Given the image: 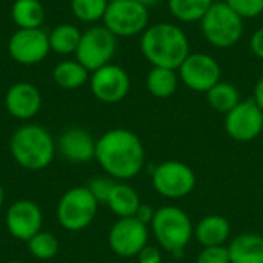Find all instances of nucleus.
<instances>
[{
	"mask_svg": "<svg viewBox=\"0 0 263 263\" xmlns=\"http://www.w3.org/2000/svg\"><path fill=\"white\" fill-rule=\"evenodd\" d=\"M102 170L114 180H131L145 166V146L137 134L114 128L97 139L96 157Z\"/></svg>",
	"mask_w": 263,
	"mask_h": 263,
	"instance_id": "f257e3e1",
	"label": "nucleus"
},
{
	"mask_svg": "<svg viewBox=\"0 0 263 263\" xmlns=\"http://www.w3.org/2000/svg\"><path fill=\"white\" fill-rule=\"evenodd\" d=\"M140 51L153 66L176 71L191 54L186 32L179 25L170 22L149 25L140 34Z\"/></svg>",
	"mask_w": 263,
	"mask_h": 263,
	"instance_id": "f03ea898",
	"label": "nucleus"
},
{
	"mask_svg": "<svg viewBox=\"0 0 263 263\" xmlns=\"http://www.w3.org/2000/svg\"><path fill=\"white\" fill-rule=\"evenodd\" d=\"M9 149L22 168L40 171L51 165L55 154V142L48 129L28 123L15 129L9 140Z\"/></svg>",
	"mask_w": 263,
	"mask_h": 263,
	"instance_id": "7ed1b4c3",
	"label": "nucleus"
},
{
	"mask_svg": "<svg viewBox=\"0 0 263 263\" xmlns=\"http://www.w3.org/2000/svg\"><path fill=\"white\" fill-rule=\"evenodd\" d=\"M149 227L159 247L174 256L182 254L194 237V225L190 216L176 205L156 210Z\"/></svg>",
	"mask_w": 263,
	"mask_h": 263,
	"instance_id": "20e7f679",
	"label": "nucleus"
},
{
	"mask_svg": "<svg viewBox=\"0 0 263 263\" xmlns=\"http://www.w3.org/2000/svg\"><path fill=\"white\" fill-rule=\"evenodd\" d=\"M202 34L216 48L234 46L243 35V18L237 15L227 2H214L200 20Z\"/></svg>",
	"mask_w": 263,
	"mask_h": 263,
	"instance_id": "39448f33",
	"label": "nucleus"
},
{
	"mask_svg": "<svg viewBox=\"0 0 263 263\" xmlns=\"http://www.w3.org/2000/svg\"><path fill=\"white\" fill-rule=\"evenodd\" d=\"M97 208L99 202L86 186H74L59 200L57 220L63 230L79 233L92 223L97 216Z\"/></svg>",
	"mask_w": 263,
	"mask_h": 263,
	"instance_id": "423d86ee",
	"label": "nucleus"
},
{
	"mask_svg": "<svg viewBox=\"0 0 263 263\" xmlns=\"http://www.w3.org/2000/svg\"><path fill=\"white\" fill-rule=\"evenodd\" d=\"M106 26L116 37L140 35L149 26L148 8L136 0H117L108 5L103 15Z\"/></svg>",
	"mask_w": 263,
	"mask_h": 263,
	"instance_id": "0eeeda50",
	"label": "nucleus"
},
{
	"mask_svg": "<svg viewBox=\"0 0 263 263\" xmlns=\"http://www.w3.org/2000/svg\"><path fill=\"white\" fill-rule=\"evenodd\" d=\"M117 49V37L106 26H92L82 32L76 60L80 62L89 72L111 63Z\"/></svg>",
	"mask_w": 263,
	"mask_h": 263,
	"instance_id": "6e6552de",
	"label": "nucleus"
},
{
	"mask_svg": "<svg viewBox=\"0 0 263 263\" xmlns=\"http://www.w3.org/2000/svg\"><path fill=\"white\" fill-rule=\"evenodd\" d=\"M153 186L165 199H183L190 196L197 183L194 171L190 165L179 160H166L159 163L153 173Z\"/></svg>",
	"mask_w": 263,
	"mask_h": 263,
	"instance_id": "1a4fd4ad",
	"label": "nucleus"
},
{
	"mask_svg": "<svg viewBox=\"0 0 263 263\" xmlns=\"http://www.w3.org/2000/svg\"><path fill=\"white\" fill-rule=\"evenodd\" d=\"M180 82L194 92H208L220 82L222 68L206 52H191L177 69Z\"/></svg>",
	"mask_w": 263,
	"mask_h": 263,
	"instance_id": "9d476101",
	"label": "nucleus"
},
{
	"mask_svg": "<svg viewBox=\"0 0 263 263\" xmlns=\"http://www.w3.org/2000/svg\"><path fill=\"white\" fill-rule=\"evenodd\" d=\"M148 225L136 217L119 219L108 233V245L119 257H137V254L148 245Z\"/></svg>",
	"mask_w": 263,
	"mask_h": 263,
	"instance_id": "9b49d317",
	"label": "nucleus"
},
{
	"mask_svg": "<svg viewBox=\"0 0 263 263\" xmlns=\"http://www.w3.org/2000/svg\"><path fill=\"white\" fill-rule=\"evenodd\" d=\"M225 131L236 142H251L263 133V111L253 100H240L225 114Z\"/></svg>",
	"mask_w": 263,
	"mask_h": 263,
	"instance_id": "f8f14e48",
	"label": "nucleus"
},
{
	"mask_svg": "<svg viewBox=\"0 0 263 263\" xmlns=\"http://www.w3.org/2000/svg\"><path fill=\"white\" fill-rule=\"evenodd\" d=\"M89 88L97 100L103 103H119L128 96L131 80L122 66L108 63L91 72Z\"/></svg>",
	"mask_w": 263,
	"mask_h": 263,
	"instance_id": "ddd939ff",
	"label": "nucleus"
},
{
	"mask_svg": "<svg viewBox=\"0 0 263 263\" xmlns=\"http://www.w3.org/2000/svg\"><path fill=\"white\" fill-rule=\"evenodd\" d=\"M8 51L12 60L20 65L40 63L51 51L48 34L42 28L17 29L9 39Z\"/></svg>",
	"mask_w": 263,
	"mask_h": 263,
	"instance_id": "4468645a",
	"label": "nucleus"
},
{
	"mask_svg": "<svg viewBox=\"0 0 263 263\" xmlns=\"http://www.w3.org/2000/svg\"><path fill=\"white\" fill-rule=\"evenodd\" d=\"M5 225L12 237H15L17 240L28 242L32 236L42 231V225H43L42 210L35 202L29 199L15 200L14 203H11V206L6 211Z\"/></svg>",
	"mask_w": 263,
	"mask_h": 263,
	"instance_id": "2eb2a0df",
	"label": "nucleus"
},
{
	"mask_svg": "<svg viewBox=\"0 0 263 263\" xmlns=\"http://www.w3.org/2000/svg\"><path fill=\"white\" fill-rule=\"evenodd\" d=\"M5 108L12 117L29 120L42 108V94L32 83H14L5 94Z\"/></svg>",
	"mask_w": 263,
	"mask_h": 263,
	"instance_id": "dca6fc26",
	"label": "nucleus"
},
{
	"mask_svg": "<svg viewBox=\"0 0 263 263\" xmlns=\"http://www.w3.org/2000/svg\"><path fill=\"white\" fill-rule=\"evenodd\" d=\"M97 140L83 128H68L59 139L62 156L72 163H85L96 157Z\"/></svg>",
	"mask_w": 263,
	"mask_h": 263,
	"instance_id": "f3484780",
	"label": "nucleus"
},
{
	"mask_svg": "<svg viewBox=\"0 0 263 263\" xmlns=\"http://www.w3.org/2000/svg\"><path fill=\"white\" fill-rule=\"evenodd\" d=\"M231 225L219 214L205 216L194 227V239L203 247H222L230 240Z\"/></svg>",
	"mask_w": 263,
	"mask_h": 263,
	"instance_id": "a211bd4d",
	"label": "nucleus"
},
{
	"mask_svg": "<svg viewBox=\"0 0 263 263\" xmlns=\"http://www.w3.org/2000/svg\"><path fill=\"white\" fill-rule=\"evenodd\" d=\"M227 247L231 263H263V236L245 233L234 237Z\"/></svg>",
	"mask_w": 263,
	"mask_h": 263,
	"instance_id": "6ab92c4d",
	"label": "nucleus"
},
{
	"mask_svg": "<svg viewBox=\"0 0 263 263\" xmlns=\"http://www.w3.org/2000/svg\"><path fill=\"white\" fill-rule=\"evenodd\" d=\"M106 205L114 216H117L119 219H126L136 216L142 202L139 193L131 185L125 182H116L106 200Z\"/></svg>",
	"mask_w": 263,
	"mask_h": 263,
	"instance_id": "aec40b11",
	"label": "nucleus"
},
{
	"mask_svg": "<svg viewBox=\"0 0 263 263\" xmlns=\"http://www.w3.org/2000/svg\"><path fill=\"white\" fill-rule=\"evenodd\" d=\"M52 80L63 89H77L89 80V71L77 60H65L54 66Z\"/></svg>",
	"mask_w": 263,
	"mask_h": 263,
	"instance_id": "412c9836",
	"label": "nucleus"
},
{
	"mask_svg": "<svg viewBox=\"0 0 263 263\" xmlns=\"http://www.w3.org/2000/svg\"><path fill=\"white\" fill-rule=\"evenodd\" d=\"M179 82L180 79L176 69L153 66L146 76V89L157 99H168L177 91Z\"/></svg>",
	"mask_w": 263,
	"mask_h": 263,
	"instance_id": "4be33fe9",
	"label": "nucleus"
},
{
	"mask_svg": "<svg viewBox=\"0 0 263 263\" xmlns=\"http://www.w3.org/2000/svg\"><path fill=\"white\" fill-rule=\"evenodd\" d=\"M11 15L18 29L42 28L45 20V8L39 0H15Z\"/></svg>",
	"mask_w": 263,
	"mask_h": 263,
	"instance_id": "5701e85b",
	"label": "nucleus"
},
{
	"mask_svg": "<svg viewBox=\"0 0 263 263\" xmlns=\"http://www.w3.org/2000/svg\"><path fill=\"white\" fill-rule=\"evenodd\" d=\"M48 39H49L51 51L62 55H68V54H76L82 39V32L76 25L60 23L48 34Z\"/></svg>",
	"mask_w": 263,
	"mask_h": 263,
	"instance_id": "b1692460",
	"label": "nucleus"
},
{
	"mask_svg": "<svg viewBox=\"0 0 263 263\" xmlns=\"http://www.w3.org/2000/svg\"><path fill=\"white\" fill-rule=\"evenodd\" d=\"M206 100L214 111L227 114L234 106H237L242 99H240V92L234 83L220 80L217 85H214L206 92Z\"/></svg>",
	"mask_w": 263,
	"mask_h": 263,
	"instance_id": "393cba45",
	"label": "nucleus"
},
{
	"mask_svg": "<svg viewBox=\"0 0 263 263\" xmlns=\"http://www.w3.org/2000/svg\"><path fill=\"white\" fill-rule=\"evenodd\" d=\"M213 3L214 0H168V9L176 20L193 23L200 22Z\"/></svg>",
	"mask_w": 263,
	"mask_h": 263,
	"instance_id": "a878e982",
	"label": "nucleus"
},
{
	"mask_svg": "<svg viewBox=\"0 0 263 263\" xmlns=\"http://www.w3.org/2000/svg\"><path fill=\"white\" fill-rule=\"evenodd\" d=\"M26 243H28L29 254L39 260H51L52 257L57 256L60 250L59 239L48 231H39Z\"/></svg>",
	"mask_w": 263,
	"mask_h": 263,
	"instance_id": "bb28decb",
	"label": "nucleus"
},
{
	"mask_svg": "<svg viewBox=\"0 0 263 263\" xmlns=\"http://www.w3.org/2000/svg\"><path fill=\"white\" fill-rule=\"evenodd\" d=\"M106 0H71V11L80 22L94 23L103 20L106 12Z\"/></svg>",
	"mask_w": 263,
	"mask_h": 263,
	"instance_id": "cd10ccee",
	"label": "nucleus"
},
{
	"mask_svg": "<svg viewBox=\"0 0 263 263\" xmlns=\"http://www.w3.org/2000/svg\"><path fill=\"white\" fill-rule=\"evenodd\" d=\"M228 6L245 18H256L263 14V0H225Z\"/></svg>",
	"mask_w": 263,
	"mask_h": 263,
	"instance_id": "c85d7f7f",
	"label": "nucleus"
},
{
	"mask_svg": "<svg viewBox=\"0 0 263 263\" xmlns=\"http://www.w3.org/2000/svg\"><path fill=\"white\" fill-rule=\"evenodd\" d=\"M114 185H116V180L111 179L109 176H97L89 180L86 188L89 190V193L94 196V199L99 203H106Z\"/></svg>",
	"mask_w": 263,
	"mask_h": 263,
	"instance_id": "c756f323",
	"label": "nucleus"
},
{
	"mask_svg": "<svg viewBox=\"0 0 263 263\" xmlns=\"http://www.w3.org/2000/svg\"><path fill=\"white\" fill-rule=\"evenodd\" d=\"M196 263H231L228 247H203L196 257Z\"/></svg>",
	"mask_w": 263,
	"mask_h": 263,
	"instance_id": "7c9ffc66",
	"label": "nucleus"
},
{
	"mask_svg": "<svg viewBox=\"0 0 263 263\" xmlns=\"http://www.w3.org/2000/svg\"><path fill=\"white\" fill-rule=\"evenodd\" d=\"M163 254L162 250L157 247L146 245L139 254H137V262L139 263H162Z\"/></svg>",
	"mask_w": 263,
	"mask_h": 263,
	"instance_id": "2f4dec72",
	"label": "nucleus"
},
{
	"mask_svg": "<svg viewBox=\"0 0 263 263\" xmlns=\"http://www.w3.org/2000/svg\"><path fill=\"white\" fill-rule=\"evenodd\" d=\"M250 48H251V52L257 59L263 60V26L253 32V35L250 39Z\"/></svg>",
	"mask_w": 263,
	"mask_h": 263,
	"instance_id": "473e14b6",
	"label": "nucleus"
},
{
	"mask_svg": "<svg viewBox=\"0 0 263 263\" xmlns=\"http://www.w3.org/2000/svg\"><path fill=\"white\" fill-rule=\"evenodd\" d=\"M154 214H156V210L151 206V205H148V203H142L140 206H139V210H137V213H136V219L137 220H140L142 223H145V225H151V222H153V219H154Z\"/></svg>",
	"mask_w": 263,
	"mask_h": 263,
	"instance_id": "72a5a7b5",
	"label": "nucleus"
},
{
	"mask_svg": "<svg viewBox=\"0 0 263 263\" xmlns=\"http://www.w3.org/2000/svg\"><path fill=\"white\" fill-rule=\"evenodd\" d=\"M253 100L259 105V108L263 111V77L256 83L254 86V96H253Z\"/></svg>",
	"mask_w": 263,
	"mask_h": 263,
	"instance_id": "f704fd0d",
	"label": "nucleus"
},
{
	"mask_svg": "<svg viewBox=\"0 0 263 263\" xmlns=\"http://www.w3.org/2000/svg\"><path fill=\"white\" fill-rule=\"evenodd\" d=\"M136 2H139L140 5H143V6H146V8H149V6H156V5H159V3H160V0H136Z\"/></svg>",
	"mask_w": 263,
	"mask_h": 263,
	"instance_id": "c9c22d12",
	"label": "nucleus"
},
{
	"mask_svg": "<svg viewBox=\"0 0 263 263\" xmlns=\"http://www.w3.org/2000/svg\"><path fill=\"white\" fill-rule=\"evenodd\" d=\"M3 202H5V191H3V188H2V185H0V210H2V206H3Z\"/></svg>",
	"mask_w": 263,
	"mask_h": 263,
	"instance_id": "e433bc0d",
	"label": "nucleus"
},
{
	"mask_svg": "<svg viewBox=\"0 0 263 263\" xmlns=\"http://www.w3.org/2000/svg\"><path fill=\"white\" fill-rule=\"evenodd\" d=\"M106 2H108V5H109V3H112V2H117V0H106Z\"/></svg>",
	"mask_w": 263,
	"mask_h": 263,
	"instance_id": "4c0bfd02",
	"label": "nucleus"
},
{
	"mask_svg": "<svg viewBox=\"0 0 263 263\" xmlns=\"http://www.w3.org/2000/svg\"><path fill=\"white\" fill-rule=\"evenodd\" d=\"M8 263H22V262H17V260H12V262H8Z\"/></svg>",
	"mask_w": 263,
	"mask_h": 263,
	"instance_id": "58836bf2",
	"label": "nucleus"
}]
</instances>
